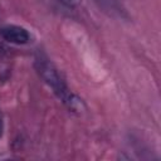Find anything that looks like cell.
Segmentation results:
<instances>
[{
	"label": "cell",
	"instance_id": "4",
	"mask_svg": "<svg viewBox=\"0 0 161 161\" xmlns=\"http://www.w3.org/2000/svg\"><path fill=\"white\" fill-rule=\"evenodd\" d=\"M0 136H1V121H0Z\"/></svg>",
	"mask_w": 161,
	"mask_h": 161
},
{
	"label": "cell",
	"instance_id": "2",
	"mask_svg": "<svg viewBox=\"0 0 161 161\" xmlns=\"http://www.w3.org/2000/svg\"><path fill=\"white\" fill-rule=\"evenodd\" d=\"M0 35L4 40L11 44L16 45H23L28 44L30 42V34L29 31L19 25H5L0 29Z\"/></svg>",
	"mask_w": 161,
	"mask_h": 161
},
{
	"label": "cell",
	"instance_id": "3",
	"mask_svg": "<svg viewBox=\"0 0 161 161\" xmlns=\"http://www.w3.org/2000/svg\"><path fill=\"white\" fill-rule=\"evenodd\" d=\"M58 1H60L63 5H65L68 8H75L82 3V0H58Z\"/></svg>",
	"mask_w": 161,
	"mask_h": 161
},
{
	"label": "cell",
	"instance_id": "1",
	"mask_svg": "<svg viewBox=\"0 0 161 161\" xmlns=\"http://www.w3.org/2000/svg\"><path fill=\"white\" fill-rule=\"evenodd\" d=\"M35 69L39 74V77L43 79V82L52 89V92L57 96V98L72 112L74 113H82L84 111V103L83 101L73 93L69 87L67 86L63 77L59 74L55 65L44 55L38 54L35 57Z\"/></svg>",
	"mask_w": 161,
	"mask_h": 161
}]
</instances>
